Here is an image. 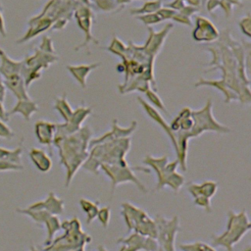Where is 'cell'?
I'll return each instance as SVG.
<instances>
[{"label": "cell", "mask_w": 251, "mask_h": 251, "mask_svg": "<svg viewBox=\"0 0 251 251\" xmlns=\"http://www.w3.org/2000/svg\"><path fill=\"white\" fill-rule=\"evenodd\" d=\"M250 222L245 210L235 214L229 210L227 212V222L226 229L219 235L212 236L213 246H222L226 251H233V246L250 229Z\"/></svg>", "instance_id": "obj_1"}, {"label": "cell", "mask_w": 251, "mask_h": 251, "mask_svg": "<svg viewBox=\"0 0 251 251\" xmlns=\"http://www.w3.org/2000/svg\"><path fill=\"white\" fill-rule=\"evenodd\" d=\"M143 164L150 167L156 175V190H161L164 186H169L172 190L177 192L183 185V176L176 173V168L178 167L177 160L169 163L167 156H163L161 158L146 156L143 160Z\"/></svg>", "instance_id": "obj_2"}, {"label": "cell", "mask_w": 251, "mask_h": 251, "mask_svg": "<svg viewBox=\"0 0 251 251\" xmlns=\"http://www.w3.org/2000/svg\"><path fill=\"white\" fill-rule=\"evenodd\" d=\"M122 215L129 230H134L138 234L156 239L157 228L155 221L145 211L127 202L122 204Z\"/></svg>", "instance_id": "obj_3"}, {"label": "cell", "mask_w": 251, "mask_h": 251, "mask_svg": "<svg viewBox=\"0 0 251 251\" xmlns=\"http://www.w3.org/2000/svg\"><path fill=\"white\" fill-rule=\"evenodd\" d=\"M100 169L108 176L112 182V190L116 188L117 185L124 183V182H133L140 191L146 192L145 186L138 180L136 176L133 174V168L129 167L127 163L124 164H117V165H108V164H101Z\"/></svg>", "instance_id": "obj_4"}, {"label": "cell", "mask_w": 251, "mask_h": 251, "mask_svg": "<svg viewBox=\"0 0 251 251\" xmlns=\"http://www.w3.org/2000/svg\"><path fill=\"white\" fill-rule=\"evenodd\" d=\"M157 228L158 242L162 246L163 251H175L176 234L178 231L179 224L176 216L171 220H167L161 216H157L154 220Z\"/></svg>", "instance_id": "obj_5"}, {"label": "cell", "mask_w": 251, "mask_h": 251, "mask_svg": "<svg viewBox=\"0 0 251 251\" xmlns=\"http://www.w3.org/2000/svg\"><path fill=\"white\" fill-rule=\"evenodd\" d=\"M119 242H123L126 246L122 247L120 251H138L144 249L146 251H157L158 244L155 241V238L143 236L134 232L127 238H121Z\"/></svg>", "instance_id": "obj_6"}, {"label": "cell", "mask_w": 251, "mask_h": 251, "mask_svg": "<svg viewBox=\"0 0 251 251\" xmlns=\"http://www.w3.org/2000/svg\"><path fill=\"white\" fill-rule=\"evenodd\" d=\"M30 210H44L51 215H61L64 211V200L58 198L54 192H50L43 201L35 202L27 207Z\"/></svg>", "instance_id": "obj_7"}, {"label": "cell", "mask_w": 251, "mask_h": 251, "mask_svg": "<svg viewBox=\"0 0 251 251\" xmlns=\"http://www.w3.org/2000/svg\"><path fill=\"white\" fill-rule=\"evenodd\" d=\"M6 89L10 90L18 100L28 99L29 96L26 91V85L25 79L21 74L13 75L11 76L3 78Z\"/></svg>", "instance_id": "obj_8"}, {"label": "cell", "mask_w": 251, "mask_h": 251, "mask_svg": "<svg viewBox=\"0 0 251 251\" xmlns=\"http://www.w3.org/2000/svg\"><path fill=\"white\" fill-rule=\"evenodd\" d=\"M57 125L46 121H38L34 125V132L38 142L42 145H50L55 137Z\"/></svg>", "instance_id": "obj_9"}, {"label": "cell", "mask_w": 251, "mask_h": 251, "mask_svg": "<svg viewBox=\"0 0 251 251\" xmlns=\"http://www.w3.org/2000/svg\"><path fill=\"white\" fill-rule=\"evenodd\" d=\"M22 67L23 61H16L10 58L7 53L0 47V75L2 78L21 74Z\"/></svg>", "instance_id": "obj_10"}, {"label": "cell", "mask_w": 251, "mask_h": 251, "mask_svg": "<svg viewBox=\"0 0 251 251\" xmlns=\"http://www.w3.org/2000/svg\"><path fill=\"white\" fill-rule=\"evenodd\" d=\"M217 189L218 183L213 180H206L202 183L190 182L187 185V191L193 198L203 196L211 199L216 194Z\"/></svg>", "instance_id": "obj_11"}, {"label": "cell", "mask_w": 251, "mask_h": 251, "mask_svg": "<svg viewBox=\"0 0 251 251\" xmlns=\"http://www.w3.org/2000/svg\"><path fill=\"white\" fill-rule=\"evenodd\" d=\"M37 110H38L37 104L34 101H32L30 98H28V99L18 100L16 105L7 113L9 118L15 114H21L25 121H29L30 117L35 112H37Z\"/></svg>", "instance_id": "obj_12"}, {"label": "cell", "mask_w": 251, "mask_h": 251, "mask_svg": "<svg viewBox=\"0 0 251 251\" xmlns=\"http://www.w3.org/2000/svg\"><path fill=\"white\" fill-rule=\"evenodd\" d=\"M29 158L34 167L41 173H47L52 168V161L50 157L39 148H31L28 152Z\"/></svg>", "instance_id": "obj_13"}, {"label": "cell", "mask_w": 251, "mask_h": 251, "mask_svg": "<svg viewBox=\"0 0 251 251\" xmlns=\"http://www.w3.org/2000/svg\"><path fill=\"white\" fill-rule=\"evenodd\" d=\"M22 153H23L22 145L14 149L4 148L0 146V161L22 165Z\"/></svg>", "instance_id": "obj_14"}, {"label": "cell", "mask_w": 251, "mask_h": 251, "mask_svg": "<svg viewBox=\"0 0 251 251\" xmlns=\"http://www.w3.org/2000/svg\"><path fill=\"white\" fill-rule=\"evenodd\" d=\"M79 206H80L81 210L86 215V224L87 225L91 224V222L97 217V213H98V210H99L98 202H92L90 200L80 198L79 199Z\"/></svg>", "instance_id": "obj_15"}, {"label": "cell", "mask_w": 251, "mask_h": 251, "mask_svg": "<svg viewBox=\"0 0 251 251\" xmlns=\"http://www.w3.org/2000/svg\"><path fill=\"white\" fill-rule=\"evenodd\" d=\"M43 225H45L47 230V238L44 244L45 246H48L52 242L55 233L61 228V224L59 222V219L55 215H50Z\"/></svg>", "instance_id": "obj_16"}, {"label": "cell", "mask_w": 251, "mask_h": 251, "mask_svg": "<svg viewBox=\"0 0 251 251\" xmlns=\"http://www.w3.org/2000/svg\"><path fill=\"white\" fill-rule=\"evenodd\" d=\"M179 249L181 251H216L212 246L201 241L180 244Z\"/></svg>", "instance_id": "obj_17"}, {"label": "cell", "mask_w": 251, "mask_h": 251, "mask_svg": "<svg viewBox=\"0 0 251 251\" xmlns=\"http://www.w3.org/2000/svg\"><path fill=\"white\" fill-rule=\"evenodd\" d=\"M110 216H111V210L109 207H103L99 208L98 213H97V218L100 222V224L106 228L108 226L109 221H110Z\"/></svg>", "instance_id": "obj_18"}, {"label": "cell", "mask_w": 251, "mask_h": 251, "mask_svg": "<svg viewBox=\"0 0 251 251\" xmlns=\"http://www.w3.org/2000/svg\"><path fill=\"white\" fill-rule=\"evenodd\" d=\"M193 199H194V204L196 206H199V207L203 208L207 213H211L212 212L210 198L199 196V197H196V198H193Z\"/></svg>", "instance_id": "obj_19"}, {"label": "cell", "mask_w": 251, "mask_h": 251, "mask_svg": "<svg viewBox=\"0 0 251 251\" xmlns=\"http://www.w3.org/2000/svg\"><path fill=\"white\" fill-rule=\"evenodd\" d=\"M23 165H17L9 162L0 161V172H9V171H21L23 170Z\"/></svg>", "instance_id": "obj_20"}, {"label": "cell", "mask_w": 251, "mask_h": 251, "mask_svg": "<svg viewBox=\"0 0 251 251\" xmlns=\"http://www.w3.org/2000/svg\"><path fill=\"white\" fill-rule=\"evenodd\" d=\"M14 136L13 130L6 125L5 122L0 120V137L12 138Z\"/></svg>", "instance_id": "obj_21"}, {"label": "cell", "mask_w": 251, "mask_h": 251, "mask_svg": "<svg viewBox=\"0 0 251 251\" xmlns=\"http://www.w3.org/2000/svg\"><path fill=\"white\" fill-rule=\"evenodd\" d=\"M0 35L2 36H6L7 35V31H6V27H5V21L3 18V12H2V6L0 4Z\"/></svg>", "instance_id": "obj_22"}, {"label": "cell", "mask_w": 251, "mask_h": 251, "mask_svg": "<svg viewBox=\"0 0 251 251\" xmlns=\"http://www.w3.org/2000/svg\"><path fill=\"white\" fill-rule=\"evenodd\" d=\"M8 111H6L4 105H3V102L0 101V120L3 121V122H8L9 121V116H8Z\"/></svg>", "instance_id": "obj_23"}, {"label": "cell", "mask_w": 251, "mask_h": 251, "mask_svg": "<svg viewBox=\"0 0 251 251\" xmlns=\"http://www.w3.org/2000/svg\"><path fill=\"white\" fill-rule=\"evenodd\" d=\"M5 96H6V87H5V85H4L2 76L0 75V101H1V102H4Z\"/></svg>", "instance_id": "obj_24"}]
</instances>
